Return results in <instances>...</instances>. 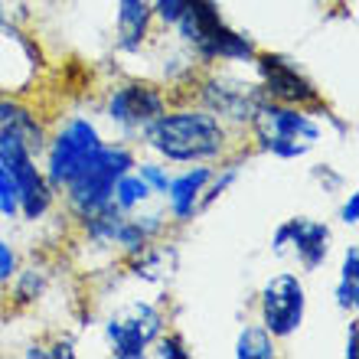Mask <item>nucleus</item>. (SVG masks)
<instances>
[{"label":"nucleus","instance_id":"1","mask_svg":"<svg viewBox=\"0 0 359 359\" xmlns=\"http://www.w3.org/2000/svg\"><path fill=\"white\" fill-rule=\"evenodd\" d=\"M141 141L163 163H216L229 154V128L203 104L167 108L141 134Z\"/></svg>","mask_w":359,"mask_h":359},{"label":"nucleus","instance_id":"2","mask_svg":"<svg viewBox=\"0 0 359 359\" xmlns=\"http://www.w3.org/2000/svg\"><path fill=\"white\" fill-rule=\"evenodd\" d=\"M173 29H177L180 43L189 49V56L199 59L203 66H212V62L252 66L258 56L252 36L229 27L219 13L216 0H187Z\"/></svg>","mask_w":359,"mask_h":359},{"label":"nucleus","instance_id":"3","mask_svg":"<svg viewBox=\"0 0 359 359\" xmlns=\"http://www.w3.org/2000/svg\"><path fill=\"white\" fill-rule=\"evenodd\" d=\"M248 128L258 151L271 154L278 161H301L323 141V124L311 108L268 102V98L258 102Z\"/></svg>","mask_w":359,"mask_h":359},{"label":"nucleus","instance_id":"4","mask_svg":"<svg viewBox=\"0 0 359 359\" xmlns=\"http://www.w3.org/2000/svg\"><path fill=\"white\" fill-rule=\"evenodd\" d=\"M134 163H137V157H134V151L124 141H104L102 147L66 180V187L59 189V193L66 196L69 212H72L79 222L86 216H92V212H98V209L111 199L114 180L121 177V173L134 170Z\"/></svg>","mask_w":359,"mask_h":359},{"label":"nucleus","instance_id":"5","mask_svg":"<svg viewBox=\"0 0 359 359\" xmlns=\"http://www.w3.org/2000/svg\"><path fill=\"white\" fill-rule=\"evenodd\" d=\"M102 144H104V137L92 118H82V114H79V118H69L56 134H49L46 147H43V173H46L49 187L59 193V189L66 187V180L72 177Z\"/></svg>","mask_w":359,"mask_h":359},{"label":"nucleus","instance_id":"6","mask_svg":"<svg viewBox=\"0 0 359 359\" xmlns=\"http://www.w3.org/2000/svg\"><path fill=\"white\" fill-rule=\"evenodd\" d=\"M167 330L163 311L151 301H131L104 320V340L114 359H144L151 343Z\"/></svg>","mask_w":359,"mask_h":359},{"label":"nucleus","instance_id":"7","mask_svg":"<svg viewBox=\"0 0 359 359\" xmlns=\"http://www.w3.org/2000/svg\"><path fill=\"white\" fill-rule=\"evenodd\" d=\"M0 163L10 170V177L20 189V216L27 222H36V219L46 216L53 203H56V189L49 187L36 154L29 151L20 137L4 134L0 137Z\"/></svg>","mask_w":359,"mask_h":359},{"label":"nucleus","instance_id":"8","mask_svg":"<svg viewBox=\"0 0 359 359\" xmlns=\"http://www.w3.org/2000/svg\"><path fill=\"white\" fill-rule=\"evenodd\" d=\"M258 317L274 340H291L294 333H301L304 317H307V287L301 274H271L258 294Z\"/></svg>","mask_w":359,"mask_h":359},{"label":"nucleus","instance_id":"9","mask_svg":"<svg viewBox=\"0 0 359 359\" xmlns=\"http://www.w3.org/2000/svg\"><path fill=\"white\" fill-rule=\"evenodd\" d=\"M167 111V95L151 82H121L104 98V118L121 131V137H141Z\"/></svg>","mask_w":359,"mask_h":359},{"label":"nucleus","instance_id":"10","mask_svg":"<svg viewBox=\"0 0 359 359\" xmlns=\"http://www.w3.org/2000/svg\"><path fill=\"white\" fill-rule=\"evenodd\" d=\"M252 66L258 72V88H262V95H265L268 102L297 104V108H317V104H323L320 88L313 86L311 76L291 56L258 53Z\"/></svg>","mask_w":359,"mask_h":359},{"label":"nucleus","instance_id":"11","mask_svg":"<svg viewBox=\"0 0 359 359\" xmlns=\"http://www.w3.org/2000/svg\"><path fill=\"white\" fill-rule=\"evenodd\" d=\"M330 245H333V232L327 222L311 216H294L287 222L274 229L271 236V252L278 258H294L297 268L304 274L320 271L330 258Z\"/></svg>","mask_w":359,"mask_h":359},{"label":"nucleus","instance_id":"12","mask_svg":"<svg viewBox=\"0 0 359 359\" xmlns=\"http://www.w3.org/2000/svg\"><path fill=\"white\" fill-rule=\"evenodd\" d=\"M262 98L265 95H262L258 82L229 76V72H209L199 82V102H203V108L216 114L219 121H229V124H248Z\"/></svg>","mask_w":359,"mask_h":359},{"label":"nucleus","instance_id":"13","mask_svg":"<svg viewBox=\"0 0 359 359\" xmlns=\"http://www.w3.org/2000/svg\"><path fill=\"white\" fill-rule=\"evenodd\" d=\"M39 53L17 27L0 23V95H17L33 86Z\"/></svg>","mask_w":359,"mask_h":359},{"label":"nucleus","instance_id":"14","mask_svg":"<svg viewBox=\"0 0 359 359\" xmlns=\"http://www.w3.org/2000/svg\"><path fill=\"white\" fill-rule=\"evenodd\" d=\"M209 177H212L209 163H187V170L170 177V187H167L163 199H167V212H170L173 222L187 226L196 216H203V193H206Z\"/></svg>","mask_w":359,"mask_h":359},{"label":"nucleus","instance_id":"15","mask_svg":"<svg viewBox=\"0 0 359 359\" xmlns=\"http://www.w3.org/2000/svg\"><path fill=\"white\" fill-rule=\"evenodd\" d=\"M4 134L20 137L36 157H43V147H46V137H49L46 124L39 121V114L29 104L20 102L17 95H0V137Z\"/></svg>","mask_w":359,"mask_h":359},{"label":"nucleus","instance_id":"16","mask_svg":"<svg viewBox=\"0 0 359 359\" xmlns=\"http://www.w3.org/2000/svg\"><path fill=\"white\" fill-rule=\"evenodd\" d=\"M163 229H167V212H141V209H134V212H124L118 219L108 248H121L124 255L131 258L151 242H157L163 236Z\"/></svg>","mask_w":359,"mask_h":359},{"label":"nucleus","instance_id":"17","mask_svg":"<svg viewBox=\"0 0 359 359\" xmlns=\"http://www.w3.org/2000/svg\"><path fill=\"white\" fill-rule=\"evenodd\" d=\"M154 27V4L151 0H118L114 13V43L121 53H141Z\"/></svg>","mask_w":359,"mask_h":359},{"label":"nucleus","instance_id":"18","mask_svg":"<svg viewBox=\"0 0 359 359\" xmlns=\"http://www.w3.org/2000/svg\"><path fill=\"white\" fill-rule=\"evenodd\" d=\"M173 271H177V248L161 238L131 255V274L147 284H163L167 278H173Z\"/></svg>","mask_w":359,"mask_h":359},{"label":"nucleus","instance_id":"19","mask_svg":"<svg viewBox=\"0 0 359 359\" xmlns=\"http://www.w3.org/2000/svg\"><path fill=\"white\" fill-rule=\"evenodd\" d=\"M151 187L141 180V173L137 170H128L121 173V177L114 180V187H111V203L114 209H121V212H134V209H141L151 203Z\"/></svg>","mask_w":359,"mask_h":359},{"label":"nucleus","instance_id":"20","mask_svg":"<svg viewBox=\"0 0 359 359\" xmlns=\"http://www.w3.org/2000/svg\"><path fill=\"white\" fill-rule=\"evenodd\" d=\"M274 337L262 327V323H252V327H245V330L238 333L236 340V359H274L278 356V346H274Z\"/></svg>","mask_w":359,"mask_h":359},{"label":"nucleus","instance_id":"21","mask_svg":"<svg viewBox=\"0 0 359 359\" xmlns=\"http://www.w3.org/2000/svg\"><path fill=\"white\" fill-rule=\"evenodd\" d=\"M134 170L141 173V180L151 187V193L154 196H163L167 193V187H170V167L167 163H161V161H141V163H134Z\"/></svg>","mask_w":359,"mask_h":359},{"label":"nucleus","instance_id":"22","mask_svg":"<svg viewBox=\"0 0 359 359\" xmlns=\"http://www.w3.org/2000/svg\"><path fill=\"white\" fill-rule=\"evenodd\" d=\"M0 216H7V219L20 216V189L4 163H0Z\"/></svg>","mask_w":359,"mask_h":359},{"label":"nucleus","instance_id":"23","mask_svg":"<svg viewBox=\"0 0 359 359\" xmlns=\"http://www.w3.org/2000/svg\"><path fill=\"white\" fill-rule=\"evenodd\" d=\"M147 353L157 359H189V350H187V343H183L180 333H161V337L151 343Z\"/></svg>","mask_w":359,"mask_h":359},{"label":"nucleus","instance_id":"24","mask_svg":"<svg viewBox=\"0 0 359 359\" xmlns=\"http://www.w3.org/2000/svg\"><path fill=\"white\" fill-rule=\"evenodd\" d=\"M333 297H337V307H340L343 313H353L359 304V278H340Z\"/></svg>","mask_w":359,"mask_h":359},{"label":"nucleus","instance_id":"25","mask_svg":"<svg viewBox=\"0 0 359 359\" xmlns=\"http://www.w3.org/2000/svg\"><path fill=\"white\" fill-rule=\"evenodd\" d=\"M27 356H36V359H72V356H76V346H72V340L49 343V346H43V343H33V346L27 350Z\"/></svg>","mask_w":359,"mask_h":359},{"label":"nucleus","instance_id":"26","mask_svg":"<svg viewBox=\"0 0 359 359\" xmlns=\"http://www.w3.org/2000/svg\"><path fill=\"white\" fill-rule=\"evenodd\" d=\"M20 271V255L7 238H0V284H10L13 274Z\"/></svg>","mask_w":359,"mask_h":359},{"label":"nucleus","instance_id":"27","mask_svg":"<svg viewBox=\"0 0 359 359\" xmlns=\"http://www.w3.org/2000/svg\"><path fill=\"white\" fill-rule=\"evenodd\" d=\"M151 4H154V20H161L163 27H173L177 17L183 13L187 0H151Z\"/></svg>","mask_w":359,"mask_h":359},{"label":"nucleus","instance_id":"28","mask_svg":"<svg viewBox=\"0 0 359 359\" xmlns=\"http://www.w3.org/2000/svg\"><path fill=\"white\" fill-rule=\"evenodd\" d=\"M313 180H317L323 189H343V177L333 170L330 163H320V167H313Z\"/></svg>","mask_w":359,"mask_h":359},{"label":"nucleus","instance_id":"29","mask_svg":"<svg viewBox=\"0 0 359 359\" xmlns=\"http://www.w3.org/2000/svg\"><path fill=\"white\" fill-rule=\"evenodd\" d=\"M340 222H343V226H350V229H356V222H359V193H350V196L343 199Z\"/></svg>","mask_w":359,"mask_h":359},{"label":"nucleus","instance_id":"30","mask_svg":"<svg viewBox=\"0 0 359 359\" xmlns=\"http://www.w3.org/2000/svg\"><path fill=\"white\" fill-rule=\"evenodd\" d=\"M356 330H359V327H356V320H350V330H346V350H343V356H346V359H356Z\"/></svg>","mask_w":359,"mask_h":359}]
</instances>
